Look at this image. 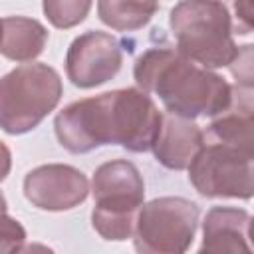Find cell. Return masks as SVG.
Listing matches in <instances>:
<instances>
[{"label":"cell","mask_w":254,"mask_h":254,"mask_svg":"<svg viewBox=\"0 0 254 254\" xmlns=\"http://www.w3.org/2000/svg\"><path fill=\"white\" fill-rule=\"evenodd\" d=\"M163 113L139 87H123L65 105L54 119L60 145L83 155L103 145H121L129 153L151 151Z\"/></svg>","instance_id":"obj_1"},{"label":"cell","mask_w":254,"mask_h":254,"mask_svg":"<svg viewBox=\"0 0 254 254\" xmlns=\"http://www.w3.org/2000/svg\"><path fill=\"white\" fill-rule=\"evenodd\" d=\"M133 77L139 89L159 95L169 113L187 119H212L232 101V85L222 75L167 46L145 50L135 60Z\"/></svg>","instance_id":"obj_2"},{"label":"cell","mask_w":254,"mask_h":254,"mask_svg":"<svg viewBox=\"0 0 254 254\" xmlns=\"http://www.w3.org/2000/svg\"><path fill=\"white\" fill-rule=\"evenodd\" d=\"M175 50L208 67H226L238 54L232 38V16L222 0H179L169 14Z\"/></svg>","instance_id":"obj_3"},{"label":"cell","mask_w":254,"mask_h":254,"mask_svg":"<svg viewBox=\"0 0 254 254\" xmlns=\"http://www.w3.org/2000/svg\"><path fill=\"white\" fill-rule=\"evenodd\" d=\"M60 73L42 62L22 64L0 77V129L24 135L36 129L60 103Z\"/></svg>","instance_id":"obj_4"},{"label":"cell","mask_w":254,"mask_h":254,"mask_svg":"<svg viewBox=\"0 0 254 254\" xmlns=\"http://www.w3.org/2000/svg\"><path fill=\"white\" fill-rule=\"evenodd\" d=\"M91 226L103 240L133 236L137 210L145 200V183L139 169L127 159L99 165L91 179Z\"/></svg>","instance_id":"obj_5"},{"label":"cell","mask_w":254,"mask_h":254,"mask_svg":"<svg viewBox=\"0 0 254 254\" xmlns=\"http://www.w3.org/2000/svg\"><path fill=\"white\" fill-rule=\"evenodd\" d=\"M196 202L183 196H159L137 210L133 244L141 254H183L198 226Z\"/></svg>","instance_id":"obj_6"},{"label":"cell","mask_w":254,"mask_h":254,"mask_svg":"<svg viewBox=\"0 0 254 254\" xmlns=\"http://www.w3.org/2000/svg\"><path fill=\"white\" fill-rule=\"evenodd\" d=\"M252 161V153L212 141L189 163V181L200 196L248 200L254 194Z\"/></svg>","instance_id":"obj_7"},{"label":"cell","mask_w":254,"mask_h":254,"mask_svg":"<svg viewBox=\"0 0 254 254\" xmlns=\"http://www.w3.org/2000/svg\"><path fill=\"white\" fill-rule=\"evenodd\" d=\"M121 64V44L109 32H83L65 52V75L79 89H91L107 83L119 73Z\"/></svg>","instance_id":"obj_8"},{"label":"cell","mask_w":254,"mask_h":254,"mask_svg":"<svg viewBox=\"0 0 254 254\" xmlns=\"http://www.w3.org/2000/svg\"><path fill=\"white\" fill-rule=\"evenodd\" d=\"M87 194V177L71 165L48 163L28 171L24 177V196L32 206L40 210H71L85 202Z\"/></svg>","instance_id":"obj_9"},{"label":"cell","mask_w":254,"mask_h":254,"mask_svg":"<svg viewBox=\"0 0 254 254\" xmlns=\"http://www.w3.org/2000/svg\"><path fill=\"white\" fill-rule=\"evenodd\" d=\"M204 145V133L194 119L179 115H163L159 135L153 143V155L159 165L169 171H185Z\"/></svg>","instance_id":"obj_10"},{"label":"cell","mask_w":254,"mask_h":254,"mask_svg":"<svg viewBox=\"0 0 254 254\" xmlns=\"http://www.w3.org/2000/svg\"><path fill=\"white\" fill-rule=\"evenodd\" d=\"M250 222L252 216L244 208L212 206L202 220V244L198 250L206 254L250 252Z\"/></svg>","instance_id":"obj_11"},{"label":"cell","mask_w":254,"mask_h":254,"mask_svg":"<svg viewBox=\"0 0 254 254\" xmlns=\"http://www.w3.org/2000/svg\"><path fill=\"white\" fill-rule=\"evenodd\" d=\"M206 135L224 145L238 147L254 155V105H252V87L232 85L230 105L212 117Z\"/></svg>","instance_id":"obj_12"},{"label":"cell","mask_w":254,"mask_h":254,"mask_svg":"<svg viewBox=\"0 0 254 254\" xmlns=\"http://www.w3.org/2000/svg\"><path fill=\"white\" fill-rule=\"evenodd\" d=\"M48 44L46 26L28 16L2 18L0 28V54L12 62H34Z\"/></svg>","instance_id":"obj_13"},{"label":"cell","mask_w":254,"mask_h":254,"mask_svg":"<svg viewBox=\"0 0 254 254\" xmlns=\"http://www.w3.org/2000/svg\"><path fill=\"white\" fill-rule=\"evenodd\" d=\"M159 10V0H97L99 20L115 32H135L147 26Z\"/></svg>","instance_id":"obj_14"},{"label":"cell","mask_w":254,"mask_h":254,"mask_svg":"<svg viewBox=\"0 0 254 254\" xmlns=\"http://www.w3.org/2000/svg\"><path fill=\"white\" fill-rule=\"evenodd\" d=\"M91 2L93 0H42V10L54 28L69 30L87 18Z\"/></svg>","instance_id":"obj_15"},{"label":"cell","mask_w":254,"mask_h":254,"mask_svg":"<svg viewBox=\"0 0 254 254\" xmlns=\"http://www.w3.org/2000/svg\"><path fill=\"white\" fill-rule=\"evenodd\" d=\"M24 242H26V228L20 224V220L8 214L6 196L0 192V254L20 252L24 250Z\"/></svg>","instance_id":"obj_16"},{"label":"cell","mask_w":254,"mask_h":254,"mask_svg":"<svg viewBox=\"0 0 254 254\" xmlns=\"http://www.w3.org/2000/svg\"><path fill=\"white\" fill-rule=\"evenodd\" d=\"M230 71L236 77L238 85H248L252 87V44L240 46L236 58L230 62Z\"/></svg>","instance_id":"obj_17"},{"label":"cell","mask_w":254,"mask_h":254,"mask_svg":"<svg viewBox=\"0 0 254 254\" xmlns=\"http://www.w3.org/2000/svg\"><path fill=\"white\" fill-rule=\"evenodd\" d=\"M234 16L238 34H250L252 32V0H234Z\"/></svg>","instance_id":"obj_18"},{"label":"cell","mask_w":254,"mask_h":254,"mask_svg":"<svg viewBox=\"0 0 254 254\" xmlns=\"http://www.w3.org/2000/svg\"><path fill=\"white\" fill-rule=\"evenodd\" d=\"M10 169H12V153L8 145L0 141V183L10 175Z\"/></svg>","instance_id":"obj_19"},{"label":"cell","mask_w":254,"mask_h":254,"mask_svg":"<svg viewBox=\"0 0 254 254\" xmlns=\"http://www.w3.org/2000/svg\"><path fill=\"white\" fill-rule=\"evenodd\" d=\"M0 28H2V20H0Z\"/></svg>","instance_id":"obj_20"}]
</instances>
